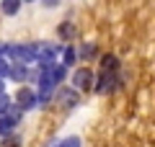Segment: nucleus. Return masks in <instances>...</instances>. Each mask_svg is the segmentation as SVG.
<instances>
[{
  "label": "nucleus",
  "mask_w": 155,
  "mask_h": 147,
  "mask_svg": "<svg viewBox=\"0 0 155 147\" xmlns=\"http://www.w3.org/2000/svg\"><path fill=\"white\" fill-rule=\"evenodd\" d=\"M8 60L23 65L36 62V44H8Z\"/></svg>",
  "instance_id": "obj_1"
},
{
  "label": "nucleus",
  "mask_w": 155,
  "mask_h": 147,
  "mask_svg": "<svg viewBox=\"0 0 155 147\" xmlns=\"http://www.w3.org/2000/svg\"><path fill=\"white\" fill-rule=\"evenodd\" d=\"M119 85H122V75H119V72H106V70H101L98 75H96L93 90H96V93H111V90H116Z\"/></svg>",
  "instance_id": "obj_2"
},
{
  "label": "nucleus",
  "mask_w": 155,
  "mask_h": 147,
  "mask_svg": "<svg viewBox=\"0 0 155 147\" xmlns=\"http://www.w3.org/2000/svg\"><path fill=\"white\" fill-rule=\"evenodd\" d=\"M60 49H57L54 41H39L36 44V65L39 67H47V65H54Z\"/></svg>",
  "instance_id": "obj_3"
},
{
  "label": "nucleus",
  "mask_w": 155,
  "mask_h": 147,
  "mask_svg": "<svg viewBox=\"0 0 155 147\" xmlns=\"http://www.w3.org/2000/svg\"><path fill=\"white\" fill-rule=\"evenodd\" d=\"M93 85H96V72L91 67H78L72 72V88L88 93V90H93Z\"/></svg>",
  "instance_id": "obj_4"
},
{
  "label": "nucleus",
  "mask_w": 155,
  "mask_h": 147,
  "mask_svg": "<svg viewBox=\"0 0 155 147\" xmlns=\"http://www.w3.org/2000/svg\"><path fill=\"white\" fill-rule=\"evenodd\" d=\"M16 103L21 106L23 111L36 109V106H39V96H36V90H31V88H21V90L16 93Z\"/></svg>",
  "instance_id": "obj_5"
},
{
  "label": "nucleus",
  "mask_w": 155,
  "mask_h": 147,
  "mask_svg": "<svg viewBox=\"0 0 155 147\" xmlns=\"http://www.w3.org/2000/svg\"><path fill=\"white\" fill-rule=\"evenodd\" d=\"M57 103H60L62 109H75V106L80 103V98H78V88H62V90L57 93Z\"/></svg>",
  "instance_id": "obj_6"
},
{
  "label": "nucleus",
  "mask_w": 155,
  "mask_h": 147,
  "mask_svg": "<svg viewBox=\"0 0 155 147\" xmlns=\"http://www.w3.org/2000/svg\"><path fill=\"white\" fill-rule=\"evenodd\" d=\"M11 80L16 83H23V80H31V70H28V65H23V62H16V65H11Z\"/></svg>",
  "instance_id": "obj_7"
},
{
  "label": "nucleus",
  "mask_w": 155,
  "mask_h": 147,
  "mask_svg": "<svg viewBox=\"0 0 155 147\" xmlns=\"http://www.w3.org/2000/svg\"><path fill=\"white\" fill-rule=\"evenodd\" d=\"M78 57H80V60H96V57H98V47H96L93 41L80 44V47H78Z\"/></svg>",
  "instance_id": "obj_8"
},
{
  "label": "nucleus",
  "mask_w": 155,
  "mask_h": 147,
  "mask_svg": "<svg viewBox=\"0 0 155 147\" xmlns=\"http://www.w3.org/2000/svg\"><path fill=\"white\" fill-rule=\"evenodd\" d=\"M78 60H80V57H78V49H75V47H65V49H62V54H60V62H62V65L75 67Z\"/></svg>",
  "instance_id": "obj_9"
},
{
  "label": "nucleus",
  "mask_w": 155,
  "mask_h": 147,
  "mask_svg": "<svg viewBox=\"0 0 155 147\" xmlns=\"http://www.w3.org/2000/svg\"><path fill=\"white\" fill-rule=\"evenodd\" d=\"M101 70L119 72V57H116V54H104V57H101Z\"/></svg>",
  "instance_id": "obj_10"
},
{
  "label": "nucleus",
  "mask_w": 155,
  "mask_h": 147,
  "mask_svg": "<svg viewBox=\"0 0 155 147\" xmlns=\"http://www.w3.org/2000/svg\"><path fill=\"white\" fill-rule=\"evenodd\" d=\"M57 34H60V36L67 41V39H75L78 28H75V23H72V21H62L60 26H57Z\"/></svg>",
  "instance_id": "obj_11"
},
{
  "label": "nucleus",
  "mask_w": 155,
  "mask_h": 147,
  "mask_svg": "<svg viewBox=\"0 0 155 147\" xmlns=\"http://www.w3.org/2000/svg\"><path fill=\"white\" fill-rule=\"evenodd\" d=\"M0 11L5 16H18L21 11V0H0Z\"/></svg>",
  "instance_id": "obj_12"
},
{
  "label": "nucleus",
  "mask_w": 155,
  "mask_h": 147,
  "mask_svg": "<svg viewBox=\"0 0 155 147\" xmlns=\"http://www.w3.org/2000/svg\"><path fill=\"white\" fill-rule=\"evenodd\" d=\"M13 129H16V121H13L11 116H8V114H0V137L11 134Z\"/></svg>",
  "instance_id": "obj_13"
},
{
  "label": "nucleus",
  "mask_w": 155,
  "mask_h": 147,
  "mask_svg": "<svg viewBox=\"0 0 155 147\" xmlns=\"http://www.w3.org/2000/svg\"><path fill=\"white\" fill-rule=\"evenodd\" d=\"M0 147H21V137L11 132V134H5L3 139H0Z\"/></svg>",
  "instance_id": "obj_14"
},
{
  "label": "nucleus",
  "mask_w": 155,
  "mask_h": 147,
  "mask_svg": "<svg viewBox=\"0 0 155 147\" xmlns=\"http://www.w3.org/2000/svg\"><path fill=\"white\" fill-rule=\"evenodd\" d=\"M60 147H83V139L75 137V134H70V137H65V139H60Z\"/></svg>",
  "instance_id": "obj_15"
},
{
  "label": "nucleus",
  "mask_w": 155,
  "mask_h": 147,
  "mask_svg": "<svg viewBox=\"0 0 155 147\" xmlns=\"http://www.w3.org/2000/svg\"><path fill=\"white\" fill-rule=\"evenodd\" d=\"M8 75H11V62H8L5 57H0V77H3V80H5Z\"/></svg>",
  "instance_id": "obj_16"
},
{
  "label": "nucleus",
  "mask_w": 155,
  "mask_h": 147,
  "mask_svg": "<svg viewBox=\"0 0 155 147\" xmlns=\"http://www.w3.org/2000/svg\"><path fill=\"white\" fill-rule=\"evenodd\" d=\"M11 103H13V101H11V96H8V93H0V114H5Z\"/></svg>",
  "instance_id": "obj_17"
},
{
  "label": "nucleus",
  "mask_w": 155,
  "mask_h": 147,
  "mask_svg": "<svg viewBox=\"0 0 155 147\" xmlns=\"http://www.w3.org/2000/svg\"><path fill=\"white\" fill-rule=\"evenodd\" d=\"M60 3H62V0H41V5H44V8H57Z\"/></svg>",
  "instance_id": "obj_18"
},
{
  "label": "nucleus",
  "mask_w": 155,
  "mask_h": 147,
  "mask_svg": "<svg viewBox=\"0 0 155 147\" xmlns=\"http://www.w3.org/2000/svg\"><path fill=\"white\" fill-rule=\"evenodd\" d=\"M0 57H8V44L0 41Z\"/></svg>",
  "instance_id": "obj_19"
},
{
  "label": "nucleus",
  "mask_w": 155,
  "mask_h": 147,
  "mask_svg": "<svg viewBox=\"0 0 155 147\" xmlns=\"http://www.w3.org/2000/svg\"><path fill=\"white\" fill-rule=\"evenodd\" d=\"M47 147H60V139H52V142H49Z\"/></svg>",
  "instance_id": "obj_20"
},
{
  "label": "nucleus",
  "mask_w": 155,
  "mask_h": 147,
  "mask_svg": "<svg viewBox=\"0 0 155 147\" xmlns=\"http://www.w3.org/2000/svg\"><path fill=\"white\" fill-rule=\"evenodd\" d=\"M0 93H5V80L0 77Z\"/></svg>",
  "instance_id": "obj_21"
},
{
  "label": "nucleus",
  "mask_w": 155,
  "mask_h": 147,
  "mask_svg": "<svg viewBox=\"0 0 155 147\" xmlns=\"http://www.w3.org/2000/svg\"><path fill=\"white\" fill-rule=\"evenodd\" d=\"M26 3H34V0H26Z\"/></svg>",
  "instance_id": "obj_22"
}]
</instances>
